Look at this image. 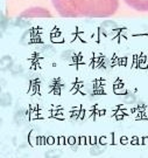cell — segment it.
I'll return each instance as SVG.
<instances>
[{"label": "cell", "instance_id": "obj_1", "mask_svg": "<svg viewBox=\"0 0 148 158\" xmlns=\"http://www.w3.org/2000/svg\"><path fill=\"white\" fill-rule=\"evenodd\" d=\"M64 16H108L118 8V0H52Z\"/></svg>", "mask_w": 148, "mask_h": 158}, {"label": "cell", "instance_id": "obj_2", "mask_svg": "<svg viewBox=\"0 0 148 158\" xmlns=\"http://www.w3.org/2000/svg\"><path fill=\"white\" fill-rule=\"evenodd\" d=\"M126 4L137 11L146 12L148 11V0H125Z\"/></svg>", "mask_w": 148, "mask_h": 158}, {"label": "cell", "instance_id": "obj_3", "mask_svg": "<svg viewBox=\"0 0 148 158\" xmlns=\"http://www.w3.org/2000/svg\"><path fill=\"white\" fill-rule=\"evenodd\" d=\"M22 16H50V14L48 11H44L42 8H32L25 12Z\"/></svg>", "mask_w": 148, "mask_h": 158}]
</instances>
